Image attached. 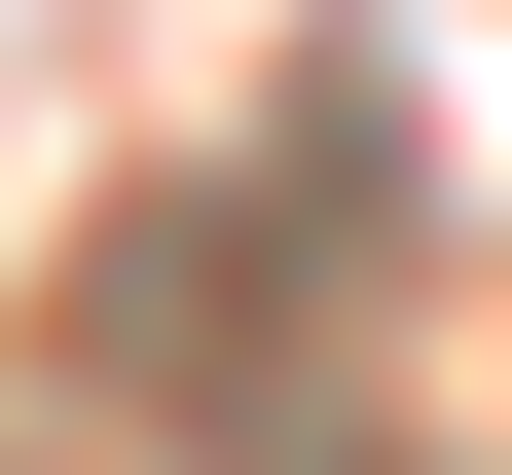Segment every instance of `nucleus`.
<instances>
[]
</instances>
